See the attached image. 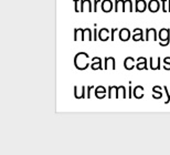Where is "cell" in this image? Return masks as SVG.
Listing matches in <instances>:
<instances>
[{
    "label": "cell",
    "instance_id": "obj_22",
    "mask_svg": "<svg viewBox=\"0 0 170 155\" xmlns=\"http://www.w3.org/2000/svg\"><path fill=\"white\" fill-rule=\"evenodd\" d=\"M124 2H125V0H116V1H115V11L124 12Z\"/></svg>",
    "mask_w": 170,
    "mask_h": 155
},
{
    "label": "cell",
    "instance_id": "obj_29",
    "mask_svg": "<svg viewBox=\"0 0 170 155\" xmlns=\"http://www.w3.org/2000/svg\"><path fill=\"white\" fill-rule=\"evenodd\" d=\"M163 90H165L166 93H167V101H166L165 103H166V104H168V103H169V102H170V92L168 93V88L166 87V85H165V87H163Z\"/></svg>",
    "mask_w": 170,
    "mask_h": 155
},
{
    "label": "cell",
    "instance_id": "obj_3",
    "mask_svg": "<svg viewBox=\"0 0 170 155\" xmlns=\"http://www.w3.org/2000/svg\"><path fill=\"white\" fill-rule=\"evenodd\" d=\"M158 34L156 31L155 28H147L146 29V37H145V41H149V40H153V41H157Z\"/></svg>",
    "mask_w": 170,
    "mask_h": 155
},
{
    "label": "cell",
    "instance_id": "obj_36",
    "mask_svg": "<svg viewBox=\"0 0 170 155\" xmlns=\"http://www.w3.org/2000/svg\"><path fill=\"white\" fill-rule=\"evenodd\" d=\"M165 63H170V57H167V58H165Z\"/></svg>",
    "mask_w": 170,
    "mask_h": 155
},
{
    "label": "cell",
    "instance_id": "obj_6",
    "mask_svg": "<svg viewBox=\"0 0 170 155\" xmlns=\"http://www.w3.org/2000/svg\"><path fill=\"white\" fill-rule=\"evenodd\" d=\"M133 40L134 41H145L144 39V31L140 28H136L133 32Z\"/></svg>",
    "mask_w": 170,
    "mask_h": 155
},
{
    "label": "cell",
    "instance_id": "obj_1",
    "mask_svg": "<svg viewBox=\"0 0 170 155\" xmlns=\"http://www.w3.org/2000/svg\"><path fill=\"white\" fill-rule=\"evenodd\" d=\"M88 54L85 52H78L76 56L74 57V64L78 70H86L88 66H91L88 63Z\"/></svg>",
    "mask_w": 170,
    "mask_h": 155
},
{
    "label": "cell",
    "instance_id": "obj_8",
    "mask_svg": "<svg viewBox=\"0 0 170 155\" xmlns=\"http://www.w3.org/2000/svg\"><path fill=\"white\" fill-rule=\"evenodd\" d=\"M91 68L92 70H102L104 69L102 67V60L98 57H95V58L92 59V63H91Z\"/></svg>",
    "mask_w": 170,
    "mask_h": 155
},
{
    "label": "cell",
    "instance_id": "obj_5",
    "mask_svg": "<svg viewBox=\"0 0 170 155\" xmlns=\"http://www.w3.org/2000/svg\"><path fill=\"white\" fill-rule=\"evenodd\" d=\"M84 11H88V12L94 11V9H92L91 0H81V12Z\"/></svg>",
    "mask_w": 170,
    "mask_h": 155
},
{
    "label": "cell",
    "instance_id": "obj_35",
    "mask_svg": "<svg viewBox=\"0 0 170 155\" xmlns=\"http://www.w3.org/2000/svg\"><path fill=\"white\" fill-rule=\"evenodd\" d=\"M163 69H165V70H170V63H165Z\"/></svg>",
    "mask_w": 170,
    "mask_h": 155
},
{
    "label": "cell",
    "instance_id": "obj_13",
    "mask_svg": "<svg viewBox=\"0 0 170 155\" xmlns=\"http://www.w3.org/2000/svg\"><path fill=\"white\" fill-rule=\"evenodd\" d=\"M109 30L107 28H102V29L98 31V39L101 41H107L109 38Z\"/></svg>",
    "mask_w": 170,
    "mask_h": 155
},
{
    "label": "cell",
    "instance_id": "obj_15",
    "mask_svg": "<svg viewBox=\"0 0 170 155\" xmlns=\"http://www.w3.org/2000/svg\"><path fill=\"white\" fill-rule=\"evenodd\" d=\"M105 95H106V89L104 87L100 85V87L95 88V97L97 99H103V98H105Z\"/></svg>",
    "mask_w": 170,
    "mask_h": 155
},
{
    "label": "cell",
    "instance_id": "obj_19",
    "mask_svg": "<svg viewBox=\"0 0 170 155\" xmlns=\"http://www.w3.org/2000/svg\"><path fill=\"white\" fill-rule=\"evenodd\" d=\"M134 97L136 99H141L144 98V88L141 85H137L135 89H134Z\"/></svg>",
    "mask_w": 170,
    "mask_h": 155
},
{
    "label": "cell",
    "instance_id": "obj_10",
    "mask_svg": "<svg viewBox=\"0 0 170 155\" xmlns=\"http://www.w3.org/2000/svg\"><path fill=\"white\" fill-rule=\"evenodd\" d=\"M148 9L150 12H158L160 9V2L158 0H150L148 3Z\"/></svg>",
    "mask_w": 170,
    "mask_h": 155
},
{
    "label": "cell",
    "instance_id": "obj_21",
    "mask_svg": "<svg viewBox=\"0 0 170 155\" xmlns=\"http://www.w3.org/2000/svg\"><path fill=\"white\" fill-rule=\"evenodd\" d=\"M83 30L84 29H78V28H75L74 29V41H78V40H81L82 41L83 40Z\"/></svg>",
    "mask_w": 170,
    "mask_h": 155
},
{
    "label": "cell",
    "instance_id": "obj_14",
    "mask_svg": "<svg viewBox=\"0 0 170 155\" xmlns=\"http://www.w3.org/2000/svg\"><path fill=\"white\" fill-rule=\"evenodd\" d=\"M137 64H136V68L138 70H147L148 67H147V59L144 58V57H140V58L137 59Z\"/></svg>",
    "mask_w": 170,
    "mask_h": 155
},
{
    "label": "cell",
    "instance_id": "obj_7",
    "mask_svg": "<svg viewBox=\"0 0 170 155\" xmlns=\"http://www.w3.org/2000/svg\"><path fill=\"white\" fill-rule=\"evenodd\" d=\"M116 63H115V59L113 57H108V58H105V66L104 70H108V69H112L115 70L116 69Z\"/></svg>",
    "mask_w": 170,
    "mask_h": 155
},
{
    "label": "cell",
    "instance_id": "obj_2",
    "mask_svg": "<svg viewBox=\"0 0 170 155\" xmlns=\"http://www.w3.org/2000/svg\"><path fill=\"white\" fill-rule=\"evenodd\" d=\"M159 43L161 47H167L170 43V30L163 28L159 30Z\"/></svg>",
    "mask_w": 170,
    "mask_h": 155
},
{
    "label": "cell",
    "instance_id": "obj_31",
    "mask_svg": "<svg viewBox=\"0 0 170 155\" xmlns=\"http://www.w3.org/2000/svg\"><path fill=\"white\" fill-rule=\"evenodd\" d=\"M97 26H96V23L94 24V38H93V40L94 41H97V37H98V33H97Z\"/></svg>",
    "mask_w": 170,
    "mask_h": 155
},
{
    "label": "cell",
    "instance_id": "obj_4",
    "mask_svg": "<svg viewBox=\"0 0 170 155\" xmlns=\"http://www.w3.org/2000/svg\"><path fill=\"white\" fill-rule=\"evenodd\" d=\"M87 89L86 87H75L74 88V95H75L76 99H84V98H87V95H86V92H85V90Z\"/></svg>",
    "mask_w": 170,
    "mask_h": 155
},
{
    "label": "cell",
    "instance_id": "obj_30",
    "mask_svg": "<svg viewBox=\"0 0 170 155\" xmlns=\"http://www.w3.org/2000/svg\"><path fill=\"white\" fill-rule=\"evenodd\" d=\"M153 91L155 93H159V92H161V91H163V88L159 87V85H156V87L153 88Z\"/></svg>",
    "mask_w": 170,
    "mask_h": 155
},
{
    "label": "cell",
    "instance_id": "obj_24",
    "mask_svg": "<svg viewBox=\"0 0 170 155\" xmlns=\"http://www.w3.org/2000/svg\"><path fill=\"white\" fill-rule=\"evenodd\" d=\"M133 12V1L131 0H125L124 2V12Z\"/></svg>",
    "mask_w": 170,
    "mask_h": 155
},
{
    "label": "cell",
    "instance_id": "obj_18",
    "mask_svg": "<svg viewBox=\"0 0 170 155\" xmlns=\"http://www.w3.org/2000/svg\"><path fill=\"white\" fill-rule=\"evenodd\" d=\"M150 69L151 70H159L160 69V58H150Z\"/></svg>",
    "mask_w": 170,
    "mask_h": 155
},
{
    "label": "cell",
    "instance_id": "obj_12",
    "mask_svg": "<svg viewBox=\"0 0 170 155\" xmlns=\"http://www.w3.org/2000/svg\"><path fill=\"white\" fill-rule=\"evenodd\" d=\"M129 38H130V31H129L127 28H123V29H120V31H119V39H120L121 41H128Z\"/></svg>",
    "mask_w": 170,
    "mask_h": 155
},
{
    "label": "cell",
    "instance_id": "obj_28",
    "mask_svg": "<svg viewBox=\"0 0 170 155\" xmlns=\"http://www.w3.org/2000/svg\"><path fill=\"white\" fill-rule=\"evenodd\" d=\"M94 89H95L94 85H90V87H87V92H86V95H87L88 99L91 98V92H92V90H94Z\"/></svg>",
    "mask_w": 170,
    "mask_h": 155
},
{
    "label": "cell",
    "instance_id": "obj_20",
    "mask_svg": "<svg viewBox=\"0 0 170 155\" xmlns=\"http://www.w3.org/2000/svg\"><path fill=\"white\" fill-rule=\"evenodd\" d=\"M119 98H127L126 94V88L124 85H120V87H117V95L116 99H119Z\"/></svg>",
    "mask_w": 170,
    "mask_h": 155
},
{
    "label": "cell",
    "instance_id": "obj_25",
    "mask_svg": "<svg viewBox=\"0 0 170 155\" xmlns=\"http://www.w3.org/2000/svg\"><path fill=\"white\" fill-rule=\"evenodd\" d=\"M161 6H163V12H169V8H168L167 0H161Z\"/></svg>",
    "mask_w": 170,
    "mask_h": 155
},
{
    "label": "cell",
    "instance_id": "obj_23",
    "mask_svg": "<svg viewBox=\"0 0 170 155\" xmlns=\"http://www.w3.org/2000/svg\"><path fill=\"white\" fill-rule=\"evenodd\" d=\"M116 95H117V87H114V85L108 87V98L109 99L116 98Z\"/></svg>",
    "mask_w": 170,
    "mask_h": 155
},
{
    "label": "cell",
    "instance_id": "obj_9",
    "mask_svg": "<svg viewBox=\"0 0 170 155\" xmlns=\"http://www.w3.org/2000/svg\"><path fill=\"white\" fill-rule=\"evenodd\" d=\"M135 6H136V9H135L136 12H144L148 8V5H147L145 0H136V5Z\"/></svg>",
    "mask_w": 170,
    "mask_h": 155
},
{
    "label": "cell",
    "instance_id": "obj_27",
    "mask_svg": "<svg viewBox=\"0 0 170 155\" xmlns=\"http://www.w3.org/2000/svg\"><path fill=\"white\" fill-rule=\"evenodd\" d=\"M153 98L156 100H160L161 98H163V92H159V93H153Z\"/></svg>",
    "mask_w": 170,
    "mask_h": 155
},
{
    "label": "cell",
    "instance_id": "obj_16",
    "mask_svg": "<svg viewBox=\"0 0 170 155\" xmlns=\"http://www.w3.org/2000/svg\"><path fill=\"white\" fill-rule=\"evenodd\" d=\"M113 9V2L111 0H103L102 1V10L104 12H111Z\"/></svg>",
    "mask_w": 170,
    "mask_h": 155
},
{
    "label": "cell",
    "instance_id": "obj_17",
    "mask_svg": "<svg viewBox=\"0 0 170 155\" xmlns=\"http://www.w3.org/2000/svg\"><path fill=\"white\" fill-rule=\"evenodd\" d=\"M93 38H94V37L92 36V30H91L90 28H85V29L83 30V40L82 41H86V40H88V41H93Z\"/></svg>",
    "mask_w": 170,
    "mask_h": 155
},
{
    "label": "cell",
    "instance_id": "obj_11",
    "mask_svg": "<svg viewBox=\"0 0 170 155\" xmlns=\"http://www.w3.org/2000/svg\"><path fill=\"white\" fill-rule=\"evenodd\" d=\"M124 67L126 70H133L134 68H136L135 66V59L131 58V57H127L126 59L124 60Z\"/></svg>",
    "mask_w": 170,
    "mask_h": 155
},
{
    "label": "cell",
    "instance_id": "obj_34",
    "mask_svg": "<svg viewBox=\"0 0 170 155\" xmlns=\"http://www.w3.org/2000/svg\"><path fill=\"white\" fill-rule=\"evenodd\" d=\"M101 2V0H94V12H97V3Z\"/></svg>",
    "mask_w": 170,
    "mask_h": 155
},
{
    "label": "cell",
    "instance_id": "obj_26",
    "mask_svg": "<svg viewBox=\"0 0 170 155\" xmlns=\"http://www.w3.org/2000/svg\"><path fill=\"white\" fill-rule=\"evenodd\" d=\"M74 3H75V11L80 12L81 11V3L78 0H74Z\"/></svg>",
    "mask_w": 170,
    "mask_h": 155
},
{
    "label": "cell",
    "instance_id": "obj_32",
    "mask_svg": "<svg viewBox=\"0 0 170 155\" xmlns=\"http://www.w3.org/2000/svg\"><path fill=\"white\" fill-rule=\"evenodd\" d=\"M133 88H131V85H129V89H128V94H127V98H129V99H131L133 98Z\"/></svg>",
    "mask_w": 170,
    "mask_h": 155
},
{
    "label": "cell",
    "instance_id": "obj_33",
    "mask_svg": "<svg viewBox=\"0 0 170 155\" xmlns=\"http://www.w3.org/2000/svg\"><path fill=\"white\" fill-rule=\"evenodd\" d=\"M115 31H117V28H113V29L111 30V32H112V37H111V40H112V41H114V40H115Z\"/></svg>",
    "mask_w": 170,
    "mask_h": 155
}]
</instances>
